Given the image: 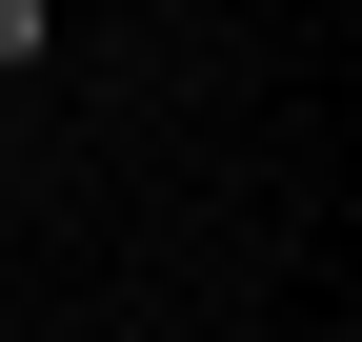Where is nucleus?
I'll use <instances>...</instances> for the list:
<instances>
[{
    "mask_svg": "<svg viewBox=\"0 0 362 342\" xmlns=\"http://www.w3.org/2000/svg\"><path fill=\"white\" fill-rule=\"evenodd\" d=\"M0 61H40V0H0Z\"/></svg>",
    "mask_w": 362,
    "mask_h": 342,
    "instance_id": "obj_1",
    "label": "nucleus"
}]
</instances>
